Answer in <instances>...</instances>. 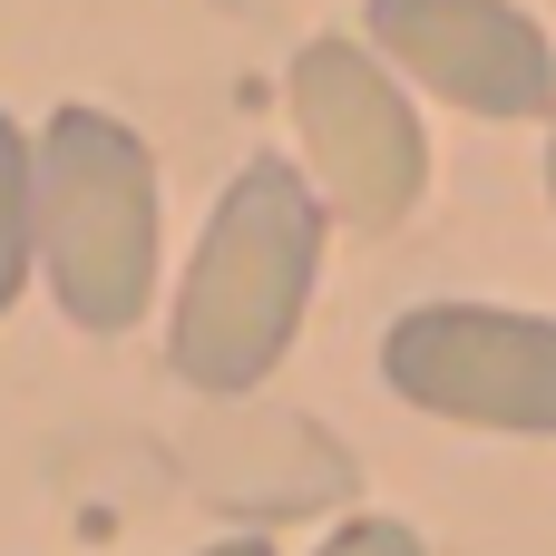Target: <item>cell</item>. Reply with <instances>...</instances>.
<instances>
[{
    "label": "cell",
    "instance_id": "8992f818",
    "mask_svg": "<svg viewBox=\"0 0 556 556\" xmlns=\"http://www.w3.org/2000/svg\"><path fill=\"white\" fill-rule=\"evenodd\" d=\"M195 489L235 518H303L323 498L352 489V459L313 430V420H283V410H244V420H215L195 450Z\"/></svg>",
    "mask_w": 556,
    "mask_h": 556
},
{
    "label": "cell",
    "instance_id": "3957f363",
    "mask_svg": "<svg viewBox=\"0 0 556 556\" xmlns=\"http://www.w3.org/2000/svg\"><path fill=\"white\" fill-rule=\"evenodd\" d=\"M283 98H293L313 195L362 235L410 225V205L430 186V137H420V108L401 98V78L362 39H303L283 68Z\"/></svg>",
    "mask_w": 556,
    "mask_h": 556
},
{
    "label": "cell",
    "instance_id": "6da1fadb",
    "mask_svg": "<svg viewBox=\"0 0 556 556\" xmlns=\"http://www.w3.org/2000/svg\"><path fill=\"white\" fill-rule=\"evenodd\" d=\"M323 274V195L293 156H244V176L215 195L195 264L176 283V323H166V362L186 391L205 401H254L313 303Z\"/></svg>",
    "mask_w": 556,
    "mask_h": 556
},
{
    "label": "cell",
    "instance_id": "7a4b0ae2",
    "mask_svg": "<svg viewBox=\"0 0 556 556\" xmlns=\"http://www.w3.org/2000/svg\"><path fill=\"white\" fill-rule=\"evenodd\" d=\"M39 274L78 332H137L156 303V156L108 108H59L39 137Z\"/></svg>",
    "mask_w": 556,
    "mask_h": 556
},
{
    "label": "cell",
    "instance_id": "52a82bcc",
    "mask_svg": "<svg viewBox=\"0 0 556 556\" xmlns=\"http://www.w3.org/2000/svg\"><path fill=\"white\" fill-rule=\"evenodd\" d=\"M29 274H39V156L0 108V313L20 303Z\"/></svg>",
    "mask_w": 556,
    "mask_h": 556
},
{
    "label": "cell",
    "instance_id": "5b68a950",
    "mask_svg": "<svg viewBox=\"0 0 556 556\" xmlns=\"http://www.w3.org/2000/svg\"><path fill=\"white\" fill-rule=\"evenodd\" d=\"M371 59L410 68L469 117H556V49L518 0H371Z\"/></svg>",
    "mask_w": 556,
    "mask_h": 556
},
{
    "label": "cell",
    "instance_id": "ba28073f",
    "mask_svg": "<svg viewBox=\"0 0 556 556\" xmlns=\"http://www.w3.org/2000/svg\"><path fill=\"white\" fill-rule=\"evenodd\" d=\"M313 556H430V547H420V528H401V518H352V528H332Z\"/></svg>",
    "mask_w": 556,
    "mask_h": 556
},
{
    "label": "cell",
    "instance_id": "277c9868",
    "mask_svg": "<svg viewBox=\"0 0 556 556\" xmlns=\"http://www.w3.org/2000/svg\"><path fill=\"white\" fill-rule=\"evenodd\" d=\"M381 381L459 430L556 440V313L508 303H410L381 332Z\"/></svg>",
    "mask_w": 556,
    "mask_h": 556
},
{
    "label": "cell",
    "instance_id": "30bf717a",
    "mask_svg": "<svg viewBox=\"0 0 556 556\" xmlns=\"http://www.w3.org/2000/svg\"><path fill=\"white\" fill-rule=\"evenodd\" d=\"M547 205H556V137H547Z\"/></svg>",
    "mask_w": 556,
    "mask_h": 556
},
{
    "label": "cell",
    "instance_id": "9c48e42d",
    "mask_svg": "<svg viewBox=\"0 0 556 556\" xmlns=\"http://www.w3.org/2000/svg\"><path fill=\"white\" fill-rule=\"evenodd\" d=\"M205 556H274V547H264V538L244 528V538H225V547H205Z\"/></svg>",
    "mask_w": 556,
    "mask_h": 556
}]
</instances>
